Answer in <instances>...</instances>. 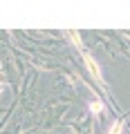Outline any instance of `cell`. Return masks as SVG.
<instances>
[{"mask_svg":"<svg viewBox=\"0 0 130 134\" xmlns=\"http://www.w3.org/2000/svg\"><path fill=\"white\" fill-rule=\"evenodd\" d=\"M85 65H87V69H90V72H92V76L101 78V72H99V65H96V63L92 60L90 56H85Z\"/></svg>","mask_w":130,"mask_h":134,"instance_id":"6da1fadb","label":"cell"},{"mask_svg":"<svg viewBox=\"0 0 130 134\" xmlns=\"http://www.w3.org/2000/svg\"><path fill=\"white\" fill-rule=\"evenodd\" d=\"M92 110H94V114H101L103 105H101V103H92Z\"/></svg>","mask_w":130,"mask_h":134,"instance_id":"7a4b0ae2","label":"cell"},{"mask_svg":"<svg viewBox=\"0 0 130 134\" xmlns=\"http://www.w3.org/2000/svg\"><path fill=\"white\" fill-rule=\"evenodd\" d=\"M119 130H121V123H117L115 127H112V132H110V134H119Z\"/></svg>","mask_w":130,"mask_h":134,"instance_id":"3957f363","label":"cell"}]
</instances>
